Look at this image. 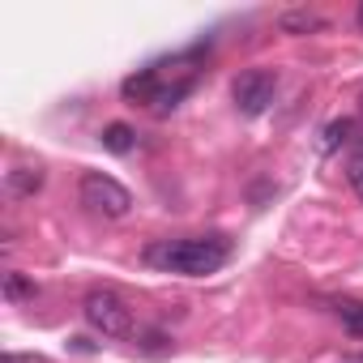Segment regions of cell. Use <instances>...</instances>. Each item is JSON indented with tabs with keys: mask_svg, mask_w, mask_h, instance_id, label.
Segmentation results:
<instances>
[{
	"mask_svg": "<svg viewBox=\"0 0 363 363\" xmlns=\"http://www.w3.org/2000/svg\"><path fill=\"white\" fill-rule=\"evenodd\" d=\"M35 282L30 278H22V274H5V299L9 303H26V299H35Z\"/></svg>",
	"mask_w": 363,
	"mask_h": 363,
	"instance_id": "10",
	"label": "cell"
},
{
	"mask_svg": "<svg viewBox=\"0 0 363 363\" xmlns=\"http://www.w3.org/2000/svg\"><path fill=\"white\" fill-rule=\"evenodd\" d=\"M274 94H278V73H269V69H248L231 86V99L244 116H261L274 103Z\"/></svg>",
	"mask_w": 363,
	"mask_h": 363,
	"instance_id": "4",
	"label": "cell"
},
{
	"mask_svg": "<svg viewBox=\"0 0 363 363\" xmlns=\"http://www.w3.org/2000/svg\"><path fill=\"white\" fill-rule=\"evenodd\" d=\"M39 189H43V171L39 167H13L5 175V193L9 197H35Z\"/></svg>",
	"mask_w": 363,
	"mask_h": 363,
	"instance_id": "7",
	"label": "cell"
},
{
	"mask_svg": "<svg viewBox=\"0 0 363 363\" xmlns=\"http://www.w3.org/2000/svg\"><path fill=\"white\" fill-rule=\"evenodd\" d=\"M82 316L94 333L103 337H128L133 333V308L116 295V291H90L82 299Z\"/></svg>",
	"mask_w": 363,
	"mask_h": 363,
	"instance_id": "3",
	"label": "cell"
},
{
	"mask_svg": "<svg viewBox=\"0 0 363 363\" xmlns=\"http://www.w3.org/2000/svg\"><path fill=\"white\" fill-rule=\"evenodd\" d=\"M342 363H363V354H346V359H342Z\"/></svg>",
	"mask_w": 363,
	"mask_h": 363,
	"instance_id": "14",
	"label": "cell"
},
{
	"mask_svg": "<svg viewBox=\"0 0 363 363\" xmlns=\"http://www.w3.org/2000/svg\"><path fill=\"white\" fill-rule=\"evenodd\" d=\"M0 363H48V359H39V354H18V350H9Z\"/></svg>",
	"mask_w": 363,
	"mask_h": 363,
	"instance_id": "13",
	"label": "cell"
},
{
	"mask_svg": "<svg viewBox=\"0 0 363 363\" xmlns=\"http://www.w3.org/2000/svg\"><path fill=\"white\" fill-rule=\"evenodd\" d=\"M354 22H359V30H363V5H359V13H354Z\"/></svg>",
	"mask_w": 363,
	"mask_h": 363,
	"instance_id": "15",
	"label": "cell"
},
{
	"mask_svg": "<svg viewBox=\"0 0 363 363\" xmlns=\"http://www.w3.org/2000/svg\"><path fill=\"white\" fill-rule=\"evenodd\" d=\"M346 184L354 189V197L363 201V154H354L350 162H346Z\"/></svg>",
	"mask_w": 363,
	"mask_h": 363,
	"instance_id": "12",
	"label": "cell"
},
{
	"mask_svg": "<svg viewBox=\"0 0 363 363\" xmlns=\"http://www.w3.org/2000/svg\"><path fill=\"white\" fill-rule=\"evenodd\" d=\"M278 30L282 35H316V30H325V18L316 9H286L278 18Z\"/></svg>",
	"mask_w": 363,
	"mask_h": 363,
	"instance_id": "6",
	"label": "cell"
},
{
	"mask_svg": "<svg viewBox=\"0 0 363 363\" xmlns=\"http://www.w3.org/2000/svg\"><path fill=\"white\" fill-rule=\"evenodd\" d=\"M333 308H337V320L346 325V333L350 337H363V303L359 299H337Z\"/></svg>",
	"mask_w": 363,
	"mask_h": 363,
	"instance_id": "9",
	"label": "cell"
},
{
	"mask_svg": "<svg viewBox=\"0 0 363 363\" xmlns=\"http://www.w3.org/2000/svg\"><path fill=\"white\" fill-rule=\"evenodd\" d=\"M350 128H354L350 120H337V124H329V128H325V141H320V150H337V145L346 141V133H350Z\"/></svg>",
	"mask_w": 363,
	"mask_h": 363,
	"instance_id": "11",
	"label": "cell"
},
{
	"mask_svg": "<svg viewBox=\"0 0 363 363\" xmlns=\"http://www.w3.org/2000/svg\"><path fill=\"white\" fill-rule=\"evenodd\" d=\"M158 90H162L158 65H154V69H141V73H133V77L124 82V99H128V103H150V107H154Z\"/></svg>",
	"mask_w": 363,
	"mask_h": 363,
	"instance_id": "5",
	"label": "cell"
},
{
	"mask_svg": "<svg viewBox=\"0 0 363 363\" xmlns=\"http://www.w3.org/2000/svg\"><path fill=\"white\" fill-rule=\"evenodd\" d=\"M145 261L167 269V274H184V278H206L218 274L231 261V240L223 235H189V240H158L145 248Z\"/></svg>",
	"mask_w": 363,
	"mask_h": 363,
	"instance_id": "1",
	"label": "cell"
},
{
	"mask_svg": "<svg viewBox=\"0 0 363 363\" xmlns=\"http://www.w3.org/2000/svg\"><path fill=\"white\" fill-rule=\"evenodd\" d=\"M77 201L99 214V218H124L133 210V193L120 184V179L103 175V171H86L82 175V184H77Z\"/></svg>",
	"mask_w": 363,
	"mask_h": 363,
	"instance_id": "2",
	"label": "cell"
},
{
	"mask_svg": "<svg viewBox=\"0 0 363 363\" xmlns=\"http://www.w3.org/2000/svg\"><path fill=\"white\" fill-rule=\"evenodd\" d=\"M99 141H103V150H111V154H128L133 141H137V133H133L128 124H107Z\"/></svg>",
	"mask_w": 363,
	"mask_h": 363,
	"instance_id": "8",
	"label": "cell"
}]
</instances>
